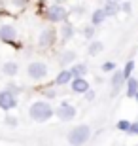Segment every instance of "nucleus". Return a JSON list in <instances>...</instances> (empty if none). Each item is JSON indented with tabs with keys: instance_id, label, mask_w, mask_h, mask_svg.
I'll return each instance as SVG.
<instances>
[{
	"instance_id": "f257e3e1",
	"label": "nucleus",
	"mask_w": 138,
	"mask_h": 146,
	"mask_svg": "<svg viewBox=\"0 0 138 146\" xmlns=\"http://www.w3.org/2000/svg\"><path fill=\"white\" fill-rule=\"evenodd\" d=\"M55 116V108L49 104V101L46 99H38L28 106V118L36 123H46Z\"/></svg>"
},
{
	"instance_id": "f03ea898",
	"label": "nucleus",
	"mask_w": 138,
	"mask_h": 146,
	"mask_svg": "<svg viewBox=\"0 0 138 146\" xmlns=\"http://www.w3.org/2000/svg\"><path fill=\"white\" fill-rule=\"evenodd\" d=\"M70 15V10H66L63 4H59V2H53L51 6H48L46 10H44V17H46V21L53 23V25H61L68 19Z\"/></svg>"
},
{
	"instance_id": "7ed1b4c3",
	"label": "nucleus",
	"mask_w": 138,
	"mask_h": 146,
	"mask_svg": "<svg viewBox=\"0 0 138 146\" xmlns=\"http://www.w3.org/2000/svg\"><path fill=\"white\" fill-rule=\"evenodd\" d=\"M91 139V127L89 125H76V127H72V129L68 131V142L70 144H85V142Z\"/></svg>"
},
{
	"instance_id": "20e7f679",
	"label": "nucleus",
	"mask_w": 138,
	"mask_h": 146,
	"mask_svg": "<svg viewBox=\"0 0 138 146\" xmlns=\"http://www.w3.org/2000/svg\"><path fill=\"white\" fill-rule=\"evenodd\" d=\"M49 66L44 63V61H32L27 65V76L30 78L32 82H42L48 78Z\"/></svg>"
},
{
	"instance_id": "39448f33",
	"label": "nucleus",
	"mask_w": 138,
	"mask_h": 146,
	"mask_svg": "<svg viewBox=\"0 0 138 146\" xmlns=\"http://www.w3.org/2000/svg\"><path fill=\"white\" fill-rule=\"evenodd\" d=\"M55 42H57V33H55V29L48 27V29H42L40 34H38V48L40 49H49L53 48Z\"/></svg>"
},
{
	"instance_id": "423d86ee",
	"label": "nucleus",
	"mask_w": 138,
	"mask_h": 146,
	"mask_svg": "<svg viewBox=\"0 0 138 146\" xmlns=\"http://www.w3.org/2000/svg\"><path fill=\"white\" fill-rule=\"evenodd\" d=\"M76 114H78V108H76L72 103H68V101H63V103L55 108V116H57L61 121H72V119L76 118Z\"/></svg>"
},
{
	"instance_id": "0eeeda50",
	"label": "nucleus",
	"mask_w": 138,
	"mask_h": 146,
	"mask_svg": "<svg viewBox=\"0 0 138 146\" xmlns=\"http://www.w3.org/2000/svg\"><path fill=\"white\" fill-rule=\"evenodd\" d=\"M17 104H19L17 95H13L10 89H2V91H0V110L10 112V110L17 108Z\"/></svg>"
},
{
	"instance_id": "6e6552de",
	"label": "nucleus",
	"mask_w": 138,
	"mask_h": 146,
	"mask_svg": "<svg viewBox=\"0 0 138 146\" xmlns=\"http://www.w3.org/2000/svg\"><path fill=\"white\" fill-rule=\"evenodd\" d=\"M17 40V27L11 23L0 25V42L4 44H13Z\"/></svg>"
},
{
	"instance_id": "1a4fd4ad",
	"label": "nucleus",
	"mask_w": 138,
	"mask_h": 146,
	"mask_svg": "<svg viewBox=\"0 0 138 146\" xmlns=\"http://www.w3.org/2000/svg\"><path fill=\"white\" fill-rule=\"evenodd\" d=\"M125 82H127V78H125V74H123V70H114L110 76V86H112V95H117V93L121 91V87H125Z\"/></svg>"
},
{
	"instance_id": "9d476101",
	"label": "nucleus",
	"mask_w": 138,
	"mask_h": 146,
	"mask_svg": "<svg viewBox=\"0 0 138 146\" xmlns=\"http://www.w3.org/2000/svg\"><path fill=\"white\" fill-rule=\"evenodd\" d=\"M68 86H70V89H72V93H76V95H85V91L91 89V84L85 80V76L72 78V82H70Z\"/></svg>"
},
{
	"instance_id": "9b49d317",
	"label": "nucleus",
	"mask_w": 138,
	"mask_h": 146,
	"mask_svg": "<svg viewBox=\"0 0 138 146\" xmlns=\"http://www.w3.org/2000/svg\"><path fill=\"white\" fill-rule=\"evenodd\" d=\"M74 34H76V29H74L72 23H68V21L61 23V27H59V38H61V42H63V44L68 42V40H72Z\"/></svg>"
},
{
	"instance_id": "f8f14e48",
	"label": "nucleus",
	"mask_w": 138,
	"mask_h": 146,
	"mask_svg": "<svg viewBox=\"0 0 138 146\" xmlns=\"http://www.w3.org/2000/svg\"><path fill=\"white\" fill-rule=\"evenodd\" d=\"M70 82H72V72H70L68 66H63V70L57 72L53 84H55V86H68Z\"/></svg>"
},
{
	"instance_id": "ddd939ff",
	"label": "nucleus",
	"mask_w": 138,
	"mask_h": 146,
	"mask_svg": "<svg viewBox=\"0 0 138 146\" xmlns=\"http://www.w3.org/2000/svg\"><path fill=\"white\" fill-rule=\"evenodd\" d=\"M136 93H138V80L134 76H131V78H127V82H125V95H127L129 99H134Z\"/></svg>"
},
{
	"instance_id": "4468645a",
	"label": "nucleus",
	"mask_w": 138,
	"mask_h": 146,
	"mask_svg": "<svg viewBox=\"0 0 138 146\" xmlns=\"http://www.w3.org/2000/svg\"><path fill=\"white\" fill-rule=\"evenodd\" d=\"M76 51H72V49H64L63 53H61V57H59V65L61 66H70L72 63H76Z\"/></svg>"
},
{
	"instance_id": "2eb2a0df",
	"label": "nucleus",
	"mask_w": 138,
	"mask_h": 146,
	"mask_svg": "<svg viewBox=\"0 0 138 146\" xmlns=\"http://www.w3.org/2000/svg\"><path fill=\"white\" fill-rule=\"evenodd\" d=\"M17 72H19V65H17V61H6L4 65H2V74L8 76V78L17 76Z\"/></svg>"
},
{
	"instance_id": "dca6fc26",
	"label": "nucleus",
	"mask_w": 138,
	"mask_h": 146,
	"mask_svg": "<svg viewBox=\"0 0 138 146\" xmlns=\"http://www.w3.org/2000/svg\"><path fill=\"white\" fill-rule=\"evenodd\" d=\"M106 19H108V15H106V11H104V8H96V10L91 13V23H93L95 27H100Z\"/></svg>"
},
{
	"instance_id": "f3484780",
	"label": "nucleus",
	"mask_w": 138,
	"mask_h": 146,
	"mask_svg": "<svg viewBox=\"0 0 138 146\" xmlns=\"http://www.w3.org/2000/svg\"><path fill=\"white\" fill-rule=\"evenodd\" d=\"M104 11H106L108 17H116L119 11H121V2H114V0H106L104 4Z\"/></svg>"
},
{
	"instance_id": "a211bd4d",
	"label": "nucleus",
	"mask_w": 138,
	"mask_h": 146,
	"mask_svg": "<svg viewBox=\"0 0 138 146\" xmlns=\"http://www.w3.org/2000/svg\"><path fill=\"white\" fill-rule=\"evenodd\" d=\"M68 68H70V72H72V78H80V76H85L89 72V68H87L85 63H72Z\"/></svg>"
},
{
	"instance_id": "6ab92c4d",
	"label": "nucleus",
	"mask_w": 138,
	"mask_h": 146,
	"mask_svg": "<svg viewBox=\"0 0 138 146\" xmlns=\"http://www.w3.org/2000/svg\"><path fill=\"white\" fill-rule=\"evenodd\" d=\"M104 49V44L100 42V40H91L89 42V48H87V53L91 55V57H95V55H98Z\"/></svg>"
},
{
	"instance_id": "aec40b11",
	"label": "nucleus",
	"mask_w": 138,
	"mask_h": 146,
	"mask_svg": "<svg viewBox=\"0 0 138 146\" xmlns=\"http://www.w3.org/2000/svg\"><path fill=\"white\" fill-rule=\"evenodd\" d=\"M134 66H136V63H134L133 59H129L127 63H125V66H123V74H125V78H131V76H133Z\"/></svg>"
},
{
	"instance_id": "412c9836",
	"label": "nucleus",
	"mask_w": 138,
	"mask_h": 146,
	"mask_svg": "<svg viewBox=\"0 0 138 146\" xmlns=\"http://www.w3.org/2000/svg\"><path fill=\"white\" fill-rule=\"evenodd\" d=\"M4 123L8 125V127H17L19 119H17V116H13V114H6L4 116Z\"/></svg>"
},
{
	"instance_id": "4be33fe9",
	"label": "nucleus",
	"mask_w": 138,
	"mask_h": 146,
	"mask_svg": "<svg viewBox=\"0 0 138 146\" xmlns=\"http://www.w3.org/2000/svg\"><path fill=\"white\" fill-rule=\"evenodd\" d=\"M95 25L91 23V25H87V27H83V31H81V34H83L87 40H93V36H95Z\"/></svg>"
},
{
	"instance_id": "5701e85b",
	"label": "nucleus",
	"mask_w": 138,
	"mask_h": 146,
	"mask_svg": "<svg viewBox=\"0 0 138 146\" xmlns=\"http://www.w3.org/2000/svg\"><path fill=\"white\" fill-rule=\"evenodd\" d=\"M116 127H117V131H121V133H129L131 121H129V119H119V121L116 123Z\"/></svg>"
},
{
	"instance_id": "b1692460",
	"label": "nucleus",
	"mask_w": 138,
	"mask_h": 146,
	"mask_svg": "<svg viewBox=\"0 0 138 146\" xmlns=\"http://www.w3.org/2000/svg\"><path fill=\"white\" fill-rule=\"evenodd\" d=\"M100 70L106 72V74H110V72L116 70V63H114V61H106V63H102V65H100Z\"/></svg>"
},
{
	"instance_id": "393cba45",
	"label": "nucleus",
	"mask_w": 138,
	"mask_h": 146,
	"mask_svg": "<svg viewBox=\"0 0 138 146\" xmlns=\"http://www.w3.org/2000/svg\"><path fill=\"white\" fill-rule=\"evenodd\" d=\"M6 89H10L13 95H19V93H23V87H21V86H17V84H13V82H10V84L6 86Z\"/></svg>"
},
{
	"instance_id": "a878e982",
	"label": "nucleus",
	"mask_w": 138,
	"mask_h": 146,
	"mask_svg": "<svg viewBox=\"0 0 138 146\" xmlns=\"http://www.w3.org/2000/svg\"><path fill=\"white\" fill-rule=\"evenodd\" d=\"M95 99H96L95 89H87V91H85V101H87V103H93Z\"/></svg>"
},
{
	"instance_id": "bb28decb",
	"label": "nucleus",
	"mask_w": 138,
	"mask_h": 146,
	"mask_svg": "<svg viewBox=\"0 0 138 146\" xmlns=\"http://www.w3.org/2000/svg\"><path fill=\"white\" fill-rule=\"evenodd\" d=\"M121 11H125V13H131V11H133V4H131V2H125V0H121Z\"/></svg>"
},
{
	"instance_id": "cd10ccee",
	"label": "nucleus",
	"mask_w": 138,
	"mask_h": 146,
	"mask_svg": "<svg viewBox=\"0 0 138 146\" xmlns=\"http://www.w3.org/2000/svg\"><path fill=\"white\" fill-rule=\"evenodd\" d=\"M129 135H138V119H136V121H131V127H129Z\"/></svg>"
},
{
	"instance_id": "c85d7f7f",
	"label": "nucleus",
	"mask_w": 138,
	"mask_h": 146,
	"mask_svg": "<svg viewBox=\"0 0 138 146\" xmlns=\"http://www.w3.org/2000/svg\"><path fill=\"white\" fill-rule=\"evenodd\" d=\"M44 95L48 99H53V97H57V91H55V89H48V91H44Z\"/></svg>"
},
{
	"instance_id": "c756f323",
	"label": "nucleus",
	"mask_w": 138,
	"mask_h": 146,
	"mask_svg": "<svg viewBox=\"0 0 138 146\" xmlns=\"http://www.w3.org/2000/svg\"><path fill=\"white\" fill-rule=\"evenodd\" d=\"M72 13H76V15H81V13H83V8H81V6H76V8H72Z\"/></svg>"
},
{
	"instance_id": "7c9ffc66",
	"label": "nucleus",
	"mask_w": 138,
	"mask_h": 146,
	"mask_svg": "<svg viewBox=\"0 0 138 146\" xmlns=\"http://www.w3.org/2000/svg\"><path fill=\"white\" fill-rule=\"evenodd\" d=\"M51 2H59V4H63L64 0H51Z\"/></svg>"
},
{
	"instance_id": "2f4dec72",
	"label": "nucleus",
	"mask_w": 138,
	"mask_h": 146,
	"mask_svg": "<svg viewBox=\"0 0 138 146\" xmlns=\"http://www.w3.org/2000/svg\"><path fill=\"white\" fill-rule=\"evenodd\" d=\"M134 99H136V103H138V93H136V95H134Z\"/></svg>"
},
{
	"instance_id": "473e14b6",
	"label": "nucleus",
	"mask_w": 138,
	"mask_h": 146,
	"mask_svg": "<svg viewBox=\"0 0 138 146\" xmlns=\"http://www.w3.org/2000/svg\"><path fill=\"white\" fill-rule=\"evenodd\" d=\"M114 2H121V0H114Z\"/></svg>"
}]
</instances>
